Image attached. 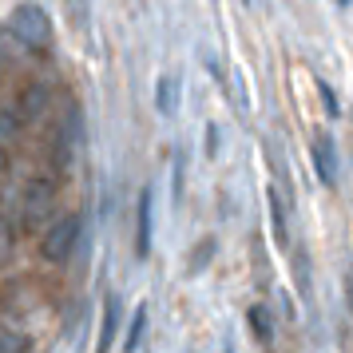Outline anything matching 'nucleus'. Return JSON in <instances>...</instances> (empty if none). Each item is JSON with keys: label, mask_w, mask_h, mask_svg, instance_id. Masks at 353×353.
Instances as JSON below:
<instances>
[{"label": "nucleus", "mask_w": 353, "mask_h": 353, "mask_svg": "<svg viewBox=\"0 0 353 353\" xmlns=\"http://www.w3.org/2000/svg\"><path fill=\"white\" fill-rule=\"evenodd\" d=\"M266 207H270V230H274V242L278 246H286L290 234H286V210H282V194L270 187V194H266Z\"/></svg>", "instance_id": "0eeeda50"}, {"label": "nucleus", "mask_w": 353, "mask_h": 353, "mask_svg": "<svg viewBox=\"0 0 353 353\" xmlns=\"http://www.w3.org/2000/svg\"><path fill=\"white\" fill-rule=\"evenodd\" d=\"M52 199H56V191H52L48 179H32V183H28V191H24V210H20V223H24V226H40L44 219H48Z\"/></svg>", "instance_id": "20e7f679"}, {"label": "nucleus", "mask_w": 353, "mask_h": 353, "mask_svg": "<svg viewBox=\"0 0 353 353\" xmlns=\"http://www.w3.org/2000/svg\"><path fill=\"white\" fill-rule=\"evenodd\" d=\"M314 167H318V179L325 187H334L337 179V151H334V139L330 135H318L314 139Z\"/></svg>", "instance_id": "39448f33"}, {"label": "nucleus", "mask_w": 353, "mask_h": 353, "mask_svg": "<svg viewBox=\"0 0 353 353\" xmlns=\"http://www.w3.org/2000/svg\"><path fill=\"white\" fill-rule=\"evenodd\" d=\"M28 345H32L28 337L12 334V330H0V353H24Z\"/></svg>", "instance_id": "ddd939ff"}, {"label": "nucleus", "mask_w": 353, "mask_h": 353, "mask_svg": "<svg viewBox=\"0 0 353 353\" xmlns=\"http://www.w3.org/2000/svg\"><path fill=\"white\" fill-rule=\"evenodd\" d=\"M183 199V147H175V203Z\"/></svg>", "instance_id": "4468645a"}, {"label": "nucleus", "mask_w": 353, "mask_h": 353, "mask_svg": "<svg viewBox=\"0 0 353 353\" xmlns=\"http://www.w3.org/2000/svg\"><path fill=\"white\" fill-rule=\"evenodd\" d=\"M151 234H155V187L147 183L135 199V258L151 254Z\"/></svg>", "instance_id": "7ed1b4c3"}, {"label": "nucleus", "mask_w": 353, "mask_h": 353, "mask_svg": "<svg viewBox=\"0 0 353 353\" xmlns=\"http://www.w3.org/2000/svg\"><path fill=\"white\" fill-rule=\"evenodd\" d=\"M155 108H159V115H175V108H179V80L175 76H159V83H155Z\"/></svg>", "instance_id": "423d86ee"}, {"label": "nucleus", "mask_w": 353, "mask_h": 353, "mask_svg": "<svg viewBox=\"0 0 353 353\" xmlns=\"http://www.w3.org/2000/svg\"><path fill=\"white\" fill-rule=\"evenodd\" d=\"M8 32L17 36L24 48H48L52 44V20H48V8H40L36 0H24L12 8V17H8Z\"/></svg>", "instance_id": "f257e3e1"}, {"label": "nucleus", "mask_w": 353, "mask_h": 353, "mask_svg": "<svg viewBox=\"0 0 353 353\" xmlns=\"http://www.w3.org/2000/svg\"><path fill=\"white\" fill-rule=\"evenodd\" d=\"M115 321H119V298L115 294H108V305H103V325H99V350H108L115 341Z\"/></svg>", "instance_id": "6e6552de"}, {"label": "nucleus", "mask_w": 353, "mask_h": 353, "mask_svg": "<svg viewBox=\"0 0 353 353\" xmlns=\"http://www.w3.org/2000/svg\"><path fill=\"white\" fill-rule=\"evenodd\" d=\"M20 123H24V119H20L17 108H0V147L17 139V135H20Z\"/></svg>", "instance_id": "f8f14e48"}, {"label": "nucleus", "mask_w": 353, "mask_h": 353, "mask_svg": "<svg viewBox=\"0 0 353 353\" xmlns=\"http://www.w3.org/2000/svg\"><path fill=\"white\" fill-rule=\"evenodd\" d=\"M246 318H250V330H254L258 341H262V345H270V341H274L270 310H266V305H250V314H246Z\"/></svg>", "instance_id": "9b49d317"}, {"label": "nucleus", "mask_w": 353, "mask_h": 353, "mask_svg": "<svg viewBox=\"0 0 353 353\" xmlns=\"http://www.w3.org/2000/svg\"><path fill=\"white\" fill-rule=\"evenodd\" d=\"M80 230H83V223L76 214L56 219L44 230V239H40V254L48 258V262H56V266H64L68 258H72V250H76V242H80Z\"/></svg>", "instance_id": "f03ea898"}, {"label": "nucleus", "mask_w": 353, "mask_h": 353, "mask_svg": "<svg viewBox=\"0 0 353 353\" xmlns=\"http://www.w3.org/2000/svg\"><path fill=\"white\" fill-rule=\"evenodd\" d=\"M44 108H48V92H44V88H28V92L20 96V108H17V112H20V119H36Z\"/></svg>", "instance_id": "9d476101"}, {"label": "nucleus", "mask_w": 353, "mask_h": 353, "mask_svg": "<svg viewBox=\"0 0 353 353\" xmlns=\"http://www.w3.org/2000/svg\"><path fill=\"white\" fill-rule=\"evenodd\" d=\"M143 330H147V302L135 305V314H131V325H128V337H123V350L135 353L143 345Z\"/></svg>", "instance_id": "1a4fd4ad"}, {"label": "nucleus", "mask_w": 353, "mask_h": 353, "mask_svg": "<svg viewBox=\"0 0 353 353\" xmlns=\"http://www.w3.org/2000/svg\"><path fill=\"white\" fill-rule=\"evenodd\" d=\"M337 4H341V8H345V4H350V0H337Z\"/></svg>", "instance_id": "dca6fc26"}, {"label": "nucleus", "mask_w": 353, "mask_h": 353, "mask_svg": "<svg viewBox=\"0 0 353 353\" xmlns=\"http://www.w3.org/2000/svg\"><path fill=\"white\" fill-rule=\"evenodd\" d=\"M318 88H321V99H325V112L337 115L341 108H337V99H334V88H330V83H318Z\"/></svg>", "instance_id": "2eb2a0df"}]
</instances>
